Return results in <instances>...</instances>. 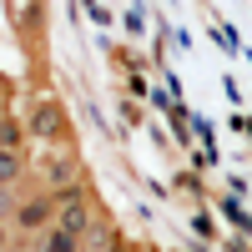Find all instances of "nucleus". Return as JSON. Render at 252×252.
Masks as SVG:
<instances>
[{
  "label": "nucleus",
  "mask_w": 252,
  "mask_h": 252,
  "mask_svg": "<svg viewBox=\"0 0 252 252\" xmlns=\"http://www.w3.org/2000/svg\"><path fill=\"white\" fill-rule=\"evenodd\" d=\"M61 232H71V237H76V232H86V207H81L76 197L61 207Z\"/></svg>",
  "instance_id": "nucleus-1"
},
{
  "label": "nucleus",
  "mask_w": 252,
  "mask_h": 252,
  "mask_svg": "<svg viewBox=\"0 0 252 252\" xmlns=\"http://www.w3.org/2000/svg\"><path fill=\"white\" fill-rule=\"evenodd\" d=\"M46 212H51L46 202H26V207H20V227H26V232H31V227H40V222H46Z\"/></svg>",
  "instance_id": "nucleus-2"
},
{
  "label": "nucleus",
  "mask_w": 252,
  "mask_h": 252,
  "mask_svg": "<svg viewBox=\"0 0 252 252\" xmlns=\"http://www.w3.org/2000/svg\"><path fill=\"white\" fill-rule=\"evenodd\" d=\"M46 252H76V237H71V232H51Z\"/></svg>",
  "instance_id": "nucleus-3"
},
{
  "label": "nucleus",
  "mask_w": 252,
  "mask_h": 252,
  "mask_svg": "<svg viewBox=\"0 0 252 252\" xmlns=\"http://www.w3.org/2000/svg\"><path fill=\"white\" fill-rule=\"evenodd\" d=\"M227 217H232L237 237H242V232H247V212H242V202H232V197H227Z\"/></svg>",
  "instance_id": "nucleus-4"
},
{
  "label": "nucleus",
  "mask_w": 252,
  "mask_h": 252,
  "mask_svg": "<svg viewBox=\"0 0 252 252\" xmlns=\"http://www.w3.org/2000/svg\"><path fill=\"white\" fill-rule=\"evenodd\" d=\"M15 172H20V161H15V157H10V152H0V182H10V177H15Z\"/></svg>",
  "instance_id": "nucleus-5"
},
{
  "label": "nucleus",
  "mask_w": 252,
  "mask_h": 252,
  "mask_svg": "<svg viewBox=\"0 0 252 252\" xmlns=\"http://www.w3.org/2000/svg\"><path fill=\"white\" fill-rule=\"evenodd\" d=\"M227 252H247V247H242V237H237V242H232V247H227Z\"/></svg>",
  "instance_id": "nucleus-6"
},
{
  "label": "nucleus",
  "mask_w": 252,
  "mask_h": 252,
  "mask_svg": "<svg viewBox=\"0 0 252 252\" xmlns=\"http://www.w3.org/2000/svg\"><path fill=\"white\" fill-rule=\"evenodd\" d=\"M0 247H5V227H0Z\"/></svg>",
  "instance_id": "nucleus-7"
},
{
  "label": "nucleus",
  "mask_w": 252,
  "mask_h": 252,
  "mask_svg": "<svg viewBox=\"0 0 252 252\" xmlns=\"http://www.w3.org/2000/svg\"><path fill=\"white\" fill-rule=\"evenodd\" d=\"M192 252H207V247H192Z\"/></svg>",
  "instance_id": "nucleus-8"
}]
</instances>
